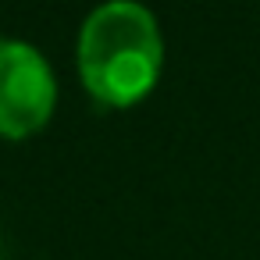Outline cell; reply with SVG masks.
<instances>
[{"label":"cell","instance_id":"obj_1","mask_svg":"<svg viewBox=\"0 0 260 260\" xmlns=\"http://www.w3.org/2000/svg\"><path fill=\"white\" fill-rule=\"evenodd\" d=\"M164 43L157 18L136 0L100 4L79 36V72L86 89L107 107L146 96L160 75Z\"/></svg>","mask_w":260,"mask_h":260},{"label":"cell","instance_id":"obj_2","mask_svg":"<svg viewBox=\"0 0 260 260\" xmlns=\"http://www.w3.org/2000/svg\"><path fill=\"white\" fill-rule=\"evenodd\" d=\"M57 100L54 72L29 43H0V136L22 139L47 125Z\"/></svg>","mask_w":260,"mask_h":260}]
</instances>
